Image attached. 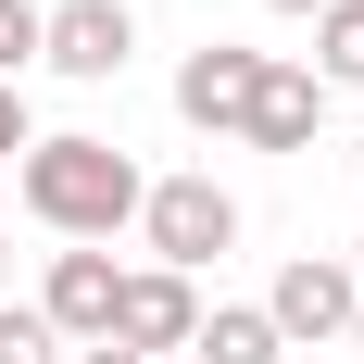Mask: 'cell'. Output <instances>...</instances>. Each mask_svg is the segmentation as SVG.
Instances as JSON below:
<instances>
[{"label":"cell","mask_w":364,"mask_h":364,"mask_svg":"<svg viewBox=\"0 0 364 364\" xmlns=\"http://www.w3.org/2000/svg\"><path fill=\"white\" fill-rule=\"evenodd\" d=\"M139 164L113 139H38L26 151V214L50 226V239H75V252H101L113 226H139Z\"/></svg>","instance_id":"1"},{"label":"cell","mask_w":364,"mask_h":364,"mask_svg":"<svg viewBox=\"0 0 364 364\" xmlns=\"http://www.w3.org/2000/svg\"><path fill=\"white\" fill-rule=\"evenodd\" d=\"M139 226H151V264H164V277H201V264L239 252V201H226L214 176H164V188H139Z\"/></svg>","instance_id":"2"},{"label":"cell","mask_w":364,"mask_h":364,"mask_svg":"<svg viewBox=\"0 0 364 364\" xmlns=\"http://www.w3.org/2000/svg\"><path fill=\"white\" fill-rule=\"evenodd\" d=\"M126 50H139L126 0H50V13H38V63H50V75H75V88L126 75Z\"/></svg>","instance_id":"3"},{"label":"cell","mask_w":364,"mask_h":364,"mask_svg":"<svg viewBox=\"0 0 364 364\" xmlns=\"http://www.w3.org/2000/svg\"><path fill=\"white\" fill-rule=\"evenodd\" d=\"M113 289H126V264H113V252H50L38 327H50V339H75V352H101V339H113Z\"/></svg>","instance_id":"4"},{"label":"cell","mask_w":364,"mask_h":364,"mask_svg":"<svg viewBox=\"0 0 364 364\" xmlns=\"http://www.w3.org/2000/svg\"><path fill=\"white\" fill-rule=\"evenodd\" d=\"M352 301H364V277H352V264L301 252L289 277L264 289V327H277V339H352Z\"/></svg>","instance_id":"5"},{"label":"cell","mask_w":364,"mask_h":364,"mask_svg":"<svg viewBox=\"0 0 364 364\" xmlns=\"http://www.w3.org/2000/svg\"><path fill=\"white\" fill-rule=\"evenodd\" d=\"M188 327H201V289L188 277H164V264H139L126 289H113V352H188Z\"/></svg>","instance_id":"6"},{"label":"cell","mask_w":364,"mask_h":364,"mask_svg":"<svg viewBox=\"0 0 364 364\" xmlns=\"http://www.w3.org/2000/svg\"><path fill=\"white\" fill-rule=\"evenodd\" d=\"M252 88H264V50H226V38L176 63V113H188V126H239Z\"/></svg>","instance_id":"7"},{"label":"cell","mask_w":364,"mask_h":364,"mask_svg":"<svg viewBox=\"0 0 364 364\" xmlns=\"http://www.w3.org/2000/svg\"><path fill=\"white\" fill-rule=\"evenodd\" d=\"M314 113H327V88L301 63H264V88H252V113H239V139L252 151H314Z\"/></svg>","instance_id":"8"},{"label":"cell","mask_w":364,"mask_h":364,"mask_svg":"<svg viewBox=\"0 0 364 364\" xmlns=\"http://www.w3.org/2000/svg\"><path fill=\"white\" fill-rule=\"evenodd\" d=\"M188 352L201 364H289V339L264 327V301H214V314L188 327Z\"/></svg>","instance_id":"9"},{"label":"cell","mask_w":364,"mask_h":364,"mask_svg":"<svg viewBox=\"0 0 364 364\" xmlns=\"http://www.w3.org/2000/svg\"><path fill=\"white\" fill-rule=\"evenodd\" d=\"M314 88H364V0H327V13H314Z\"/></svg>","instance_id":"10"},{"label":"cell","mask_w":364,"mask_h":364,"mask_svg":"<svg viewBox=\"0 0 364 364\" xmlns=\"http://www.w3.org/2000/svg\"><path fill=\"white\" fill-rule=\"evenodd\" d=\"M0 364H63V339L38 327V301H0Z\"/></svg>","instance_id":"11"},{"label":"cell","mask_w":364,"mask_h":364,"mask_svg":"<svg viewBox=\"0 0 364 364\" xmlns=\"http://www.w3.org/2000/svg\"><path fill=\"white\" fill-rule=\"evenodd\" d=\"M38 63V0H0V88H26Z\"/></svg>","instance_id":"12"},{"label":"cell","mask_w":364,"mask_h":364,"mask_svg":"<svg viewBox=\"0 0 364 364\" xmlns=\"http://www.w3.org/2000/svg\"><path fill=\"white\" fill-rule=\"evenodd\" d=\"M38 151V126H26V88H0V164H26Z\"/></svg>","instance_id":"13"},{"label":"cell","mask_w":364,"mask_h":364,"mask_svg":"<svg viewBox=\"0 0 364 364\" xmlns=\"http://www.w3.org/2000/svg\"><path fill=\"white\" fill-rule=\"evenodd\" d=\"M75 364H139V352H113V339H101V352H75Z\"/></svg>","instance_id":"14"},{"label":"cell","mask_w":364,"mask_h":364,"mask_svg":"<svg viewBox=\"0 0 364 364\" xmlns=\"http://www.w3.org/2000/svg\"><path fill=\"white\" fill-rule=\"evenodd\" d=\"M264 13H327V0H264Z\"/></svg>","instance_id":"15"},{"label":"cell","mask_w":364,"mask_h":364,"mask_svg":"<svg viewBox=\"0 0 364 364\" xmlns=\"http://www.w3.org/2000/svg\"><path fill=\"white\" fill-rule=\"evenodd\" d=\"M352 352H364V301H352Z\"/></svg>","instance_id":"16"},{"label":"cell","mask_w":364,"mask_h":364,"mask_svg":"<svg viewBox=\"0 0 364 364\" xmlns=\"http://www.w3.org/2000/svg\"><path fill=\"white\" fill-rule=\"evenodd\" d=\"M352 164H364V151H352Z\"/></svg>","instance_id":"17"},{"label":"cell","mask_w":364,"mask_h":364,"mask_svg":"<svg viewBox=\"0 0 364 364\" xmlns=\"http://www.w3.org/2000/svg\"><path fill=\"white\" fill-rule=\"evenodd\" d=\"M0 264H13V252H0Z\"/></svg>","instance_id":"18"}]
</instances>
